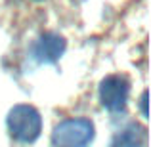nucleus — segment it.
<instances>
[{"label":"nucleus","instance_id":"nucleus-4","mask_svg":"<svg viewBox=\"0 0 151 147\" xmlns=\"http://www.w3.org/2000/svg\"><path fill=\"white\" fill-rule=\"evenodd\" d=\"M65 52V40L55 33H44L33 46V57L40 63H55Z\"/></svg>","mask_w":151,"mask_h":147},{"label":"nucleus","instance_id":"nucleus-5","mask_svg":"<svg viewBox=\"0 0 151 147\" xmlns=\"http://www.w3.org/2000/svg\"><path fill=\"white\" fill-rule=\"evenodd\" d=\"M144 145H145V130L138 124L126 126L111 141V147H144Z\"/></svg>","mask_w":151,"mask_h":147},{"label":"nucleus","instance_id":"nucleus-6","mask_svg":"<svg viewBox=\"0 0 151 147\" xmlns=\"http://www.w3.org/2000/svg\"><path fill=\"white\" fill-rule=\"evenodd\" d=\"M140 105H142V113H144V117H147V92H144V94H142Z\"/></svg>","mask_w":151,"mask_h":147},{"label":"nucleus","instance_id":"nucleus-3","mask_svg":"<svg viewBox=\"0 0 151 147\" xmlns=\"http://www.w3.org/2000/svg\"><path fill=\"white\" fill-rule=\"evenodd\" d=\"M130 94V82L124 75H111L100 84V101L111 113L124 111Z\"/></svg>","mask_w":151,"mask_h":147},{"label":"nucleus","instance_id":"nucleus-2","mask_svg":"<svg viewBox=\"0 0 151 147\" xmlns=\"http://www.w3.org/2000/svg\"><path fill=\"white\" fill-rule=\"evenodd\" d=\"M94 140V124L88 118H69L55 126L52 134L54 147H86Z\"/></svg>","mask_w":151,"mask_h":147},{"label":"nucleus","instance_id":"nucleus-1","mask_svg":"<svg viewBox=\"0 0 151 147\" xmlns=\"http://www.w3.org/2000/svg\"><path fill=\"white\" fill-rule=\"evenodd\" d=\"M40 115L31 105H15L8 115V130L12 138L21 143H33L40 136Z\"/></svg>","mask_w":151,"mask_h":147}]
</instances>
